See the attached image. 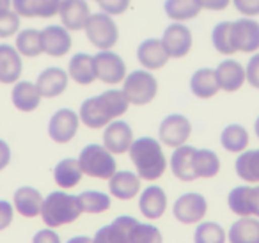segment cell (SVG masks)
Wrapping results in <instances>:
<instances>
[{
    "label": "cell",
    "instance_id": "cell-48",
    "mask_svg": "<svg viewBox=\"0 0 259 243\" xmlns=\"http://www.w3.org/2000/svg\"><path fill=\"white\" fill-rule=\"evenodd\" d=\"M32 243H61V238L54 229H41L34 234Z\"/></svg>",
    "mask_w": 259,
    "mask_h": 243
},
{
    "label": "cell",
    "instance_id": "cell-28",
    "mask_svg": "<svg viewBox=\"0 0 259 243\" xmlns=\"http://www.w3.org/2000/svg\"><path fill=\"white\" fill-rule=\"evenodd\" d=\"M229 243H259V220L241 217L229 229Z\"/></svg>",
    "mask_w": 259,
    "mask_h": 243
},
{
    "label": "cell",
    "instance_id": "cell-39",
    "mask_svg": "<svg viewBox=\"0 0 259 243\" xmlns=\"http://www.w3.org/2000/svg\"><path fill=\"white\" fill-rule=\"evenodd\" d=\"M248 192L250 186H236L229 192L227 197V204L233 213L238 217H250V210H248Z\"/></svg>",
    "mask_w": 259,
    "mask_h": 243
},
{
    "label": "cell",
    "instance_id": "cell-45",
    "mask_svg": "<svg viewBox=\"0 0 259 243\" xmlns=\"http://www.w3.org/2000/svg\"><path fill=\"white\" fill-rule=\"evenodd\" d=\"M245 76H247V82L252 87L259 89V54L252 55L250 61L247 62V68H245Z\"/></svg>",
    "mask_w": 259,
    "mask_h": 243
},
{
    "label": "cell",
    "instance_id": "cell-51",
    "mask_svg": "<svg viewBox=\"0 0 259 243\" xmlns=\"http://www.w3.org/2000/svg\"><path fill=\"white\" fill-rule=\"evenodd\" d=\"M11 161V147L6 140L0 139V171L6 169Z\"/></svg>",
    "mask_w": 259,
    "mask_h": 243
},
{
    "label": "cell",
    "instance_id": "cell-49",
    "mask_svg": "<svg viewBox=\"0 0 259 243\" xmlns=\"http://www.w3.org/2000/svg\"><path fill=\"white\" fill-rule=\"evenodd\" d=\"M201 9H208V11H224L229 6L231 0H195Z\"/></svg>",
    "mask_w": 259,
    "mask_h": 243
},
{
    "label": "cell",
    "instance_id": "cell-22",
    "mask_svg": "<svg viewBox=\"0 0 259 243\" xmlns=\"http://www.w3.org/2000/svg\"><path fill=\"white\" fill-rule=\"evenodd\" d=\"M139 208H141V213L149 220H156V218L162 217L167 210V195L163 192V188H160L156 185L148 186L141 193Z\"/></svg>",
    "mask_w": 259,
    "mask_h": 243
},
{
    "label": "cell",
    "instance_id": "cell-46",
    "mask_svg": "<svg viewBox=\"0 0 259 243\" xmlns=\"http://www.w3.org/2000/svg\"><path fill=\"white\" fill-rule=\"evenodd\" d=\"M233 4L236 11H240L247 18L259 15V0H233Z\"/></svg>",
    "mask_w": 259,
    "mask_h": 243
},
{
    "label": "cell",
    "instance_id": "cell-15",
    "mask_svg": "<svg viewBox=\"0 0 259 243\" xmlns=\"http://www.w3.org/2000/svg\"><path fill=\"white\" fill-rule=\"evenodd\" d=\"M61 22L69 32H76L85 27L87 20L91 16V9L87 6V0H62L59 9Z\"/></svg>",
    "mask_w": 259,
    "mask_h": 243
},
{
    "label": "cell",
    "instance_id": "cell-44",
    "mask_svg": "<svg viewBox=\"0 0 259 243\" xmlns=\"http://www.w3.org/2000/svg\"><path fill=\"white\" fill-rule=\"evenodd\" d=\"M62 0H39L37 4V18H52L59 15Z\"/></svg>",
    "mask_w": 259,
    "mask_h": 243
},
{
    "label": "cell",
    "instance_id": "cell-21",
    "mask_svg": "<svg viewBox=\"0 0 259 243\" xmlns=\"http://www.w3.org/2000/svg\"><path fill=\"white\" fill-rule=\"evenodd\" d=\"M22 55L11 45H0V82L16 84L22 75Z\"/></svg>",
    "mask_w": 259,
    "mask_h": 243
},
{
    "label": "cell",
    "instance_id": "cell-33",
    "mask_svg": "<svg viewBox=\"0 0 259 243\" xmlns=\"http://www.w3.org/2000/svg\"><path fill=\"white\" fill-rule=\"evenodd\" d=\"M220 144L229 153H241L248 146V132L240 125H229L220 135Z\"/></svg>",
    "mask_w": 259,
    "mask_h": 243
},
{
    "label": "cell",
    "instance_id": "cell-14",
    "mask_svg": "<svg viewBox=\"0 0 259 243\" xmlns=\"http://www.w3.org/2000/svg\"><path fill=\"white\" fill-rule=\"evenodd\" d=\"M134 144V132L128 123L124 121H110L103 133V146L112 154H122L130 151Z\"/></svg>",
    "mask_w": 259,
    "mask_h": 243
},
{
    "label": "cell",
    "instance_id": "cell-7",
    "mask_svg": "<svg viewBox=\"0 0 259 243\" xmlns=\"http://www.w3.org/2000/svg\"><path fill=\"white\" fill-rule=\"evenodd\" d=\"M192 133V125L185 115L170 114L160 123L158 139L169 147H180L188 140Z\"/></svg>",
    "mask_w": 259,
    "mask_h": 243
},
{
    "label": "cell",
    "instance_id": "cell-41",
    "mask_svg": "<svg viewBox=\"0 0 259 243\" xmlns=\"http://www.w3.org/2000/svg\"><path fill=\"white\" fill-rule=\"evenodd\" d=\"M20 29V15L15 9L0 11V37L15 36Z\"/></svg>",
    "mask_w": 259,
    "mask_h": 243
},
{
    "label": "cell",
    "instance_id": "cell-3",
    "mask_svg": "<svg viewBox=\"0 0 259 243\" xmlns=\"http://www.w3.org/2000/svg\"><path fill=\"white\" fill-rule=\"evenodd\" d=\"M78 164L83 174L98 179H110L117 171L114 154L100 144H89L83 147L78 156Z\"/></svg>",
    "mask_w": 259,
    "mask_h": 243
},
{
    "label": "cell",
    "instance_id": "cell-34",
    "mask_svg": "<svg viewBox=\"0 0 259 243\" xmlns=\"http://www.w3.org/2000/svg\"><path fill=\"white\" fill-rule=\"evenodd\" d=\"M16 50L20 55L25 57H37L43 54V45H41V30L37 29H25L16 36Z\"/></svg>",
    "mask_w": 259,
    "mask_h": 243
},
{
    "label": "cell",
    "instance_id": "cell-36",
    "mask_svg": "<svg viewBox=\"0 0 259 243\" xmlns=\"http://www.w3.org/2000/svg\"><path fill=\"white\" fill-rule=\"evenodd\" d=\"M80 206H82L83 213H103L110 208V197L103 192H98V190H85L78 195Z\"/></svg>",
    "mask_w": 259,
    "mask_h": 243
},
{
    "label": "cell",
    "instance_id": "cell-27",
    "mask_svg": "<svg viewBox=\"0 0 259 243\" xmlns=\"http://www.w3.org/2000/svg\"><path fill=\"white\" fill-rule=\"evenodd\" d=\"M190 91L194 93V96L201 98V100H208V98L215 96L220 91L215 69L211 68L197 69L190 78Z\"/></svg>",
    "mask_w": 259,
    "mask_h": 243
},
{
    "label": "cell",
    "instance_id": "cell-9",
    "mask_svg": "<svg viewBox=\"0 0 259 243\" xmlns=\"http://www.w3.org/2000/svg\"><path fill=\"white\" fill-rule=\"evenodd\" d=\"M80 117L71 108H61L50 117L48 123V135L54 142L68 144L78 132Z\"/></svg>",
    "mask_w": 259,
    "mask_h": 243
},
{
    "label": "cell",
    "instance_id": "cell-13",
    "mask_svg": "<svg viewBox=\"0 0 259 243\" xmlns=\"http://www.w3.org/2000/svg\"><path fill=\"white\" fill-rule=\"evenodd\" d=\"M43 54L50 57H62L71 50V34L64 25H48L41 30Z\"/></svg>",
    "mask_w": 259,
    "mask_h": 243
},
{
    "label": "cell",
    "instance_id": "cell-37",
    "mask_svg": "<svg viewBox=\"0 0 259 243\" xmlns=\"http://www.w3.org/2000/svg\"><path fill=\"white\" fill-rule=\"evenodd\" d=\"M195 243H226V231L217 222H202L194 232Z\"/></svg>",
    "mask_w": 259,
    "mask_h": 243
},
{
    "label": "cell",
    "instance_id": "cell-12",
    "mask_svg": "<svg viewBox=\"0 0 259 243\" xmlns=\"http://www.w3.org/2000/svg\"><path fill=\"white\" fill-rule=\"evenodd\" d=\"M233 43L236 52L254 54L259 50V23L252 18L233 22Z\"/></svg>",
    "mask_w": 259,
    "mask_h": 243
},
{
    "label": "cell",
    "instance_id": "cell-5",
    "mask_svg": "<svg viewBox=\"0 0 259 243\" xmlns=\"http://www.w3.org/2000/svg\"><path fill=\"white\" fill-rule=\"evenodd\" d=\"M83 30H85L87 39L100 50H110L112 47H115L119 39L117 25L112 20V16L103 11L91 13Z\"/></svg>",
    "mask_w": 259,
    "mask_h": 243
},
{
    "label": "cell",
    "instance_id": "cell-32",
    "mask_svg": "<svg viewBox=\"0 0 259 243\" xmlns=\"http://www.w3.org/2000/svg\"><path fill=\"white\" fill-rule=\"evenodd\" d=\"M220 171V160L211 149H195L194 172L197 178H215Z\"/></svg>",
    "mask_w": 259,
    "mask_h": 243
},
{
    "label": "cell",
    "instance_id": "cell-40",
    "mask_svg": "<svg viewBox=\"0 0 259 243\" xmlns=\"http://www.w3.org/2000/svg\"><path fill=\"white\" fill-rule=\"evenodd\" d=\"M101 96H103L105 101L108 103V107H110L114 117H121V115L128 110L130 101H128V98H126V94L122 93V91L108 89V91H105V93H101Z\"/></svg>",
    "mask_w": 259,
    "mask_h": 243
},
{
    "label": "cell",
    "instance_id": "cell-31",
    "mask_svg": "<svg viewBox=\"0 0 259 243\" xmlns=\"http://www.w3.org/2000/svg\"><path fill=\"white\" fill-rule=\"evenodd\" d=\"M163 11L172 22H188L201 13V8L195 0H165Z\"/></svg>",
    "mask_w": 259,
    "mask_h": 243
},
{
    "label": "cell",
    "instance_id": "cell-52",
    "mask_svg": "<svg viewBox=\"0 0 259 243\" xmlns=\"http://www.w3.org/2000/svg\"><path fill=\"white\" fill-rule=\"evenodd\" d=\"M68 243H94V241L89 236H75V238L68 239Z\"/></svg>",
    "mask_w": 259,
    "mask_h": 243
},
{
    "label": "cell",
    "instance_id": "cell-42",
    "mask_svg": "<svg viewBox=\"0 0 259 243\" xmlns=\"http://www.w3.org/2000/svg\"><path fill=\"white\" fill-rule=\"evenodd\" d=\"M37 4L39 0H11V6L23 18H37Z\"/></svg>",
    "mask_w": 259,
    "mask_h": 243
},
{
    "label": "cell",
    "instance_id": "cell-2",
    "mask_svg": "<svg viewBox=\"0 0 259 243\" xmlns=\"http://www.w3.org/2000/svg\"><path fill=\"white\" fill-rule=\"evenodd\" d=\"M78 195H69L66 192H52L45 197L43 208H41V217L48 227H59L75 222L82 215Z\"/></svg>",
    "mask_w": 259,
    "mask_h": 243
},
{
    "label": "cell",
    "instance_id": "cell-24",
    "mask_svg": "<svg viewBox=\"0 0 259 243\" xmlns=\"http://www.w3.org/2000/svg\"><path fill=\"white\" fill-rule=\"evenodd\" d=\"M15 208L22 217L34 218L41 215V208H43V195L39 190L32 188V186H22L15 192Z\"/></svg>",
    "mask_w": 259,
    "mask_h": 243
},
{
    "label": "cell",
    "instance_id": "cell-16",
    "mask_svg": "<svg viewBox=\"0 0 259 243\" xmlns=\"http://www.w3.org/2000/svg\"><path fill=\"white\" fill-rule=\"evenodd\" d=\"M137 59L144 69H160L167 64L169 61V54H167L165 47H163L162 39H146L139 45L137 48Z\"/></svg>",
    "mask_w": 259,
    "mask_h": 243
},
{
    "label": "cell",
    "instance_id": "cell-54",
    "mask_svg": "<svg viewBox=\"0 0 259 243\" xmlns=\"http://www.w3.org/2000/svg\"><path fill=\"white\" fill-rule=\"evenodd\" d=\"M254 132H255V135H257V139H259V117L255 119V125H254Z\"/></svg>",
    "mask_w": 259,
    "mask_h": 243
},
{
    "label": "cell",
    "instance_id": "cell-20",
    "mask_svg": "<svg viewBox=\"0 0 259 243\" xmlns=\"http://www.w3.org/2000/svg\"><path fill=\"white\" fill-rule=\"evenodd\" d=\"M108 190L117 199L130 200L141 192V178L130 171H115L108 179Z\"/></svg>",
    "mask_w": 259,
    "mask_h": 243
},
{
    "label": "cell",
    "instance_id": "cell-19",
    "mask_svg": "<svg viewBox=\"0 0 259 243\" xmlns=\"http://www.w3.org/2000/svg\"><path fill=\"white\" fill-rule=\"evenodd\" d=\"M68 80H69V75L64 69L52 66V68H47L45 71L39 73L36 86L43 98H55V96H61L66 91Z\"/></svg>",
    "mask_w": 259,
    "mask_h": 243
},
{
    "label": "cell",
    "instance_id": "cell-30",
    "mask_svg": "<svg viewBox=\"0 0 259 243\" xmlns=\"http://www.w3.org/2000/svg\"><path fill=\"white\" fill-rule=\"evenodd\" d=\"M236 169L238 178L248 183H259V149L241 151L240 156L236 158Z\"/></svg>",
    "mask_w": 259,
    "mask_h": 243
},
{
    "label": "cell",
    "instance_id": "cell-29",
    "mask_svg": "<svg viewBox=\"0 0 259 243\" xmlns=\"http://www.w3.org/2000/svg\"><path fill=\"white\" fill-rule=\"evenodd\" d=\"M82 169H80L78 160L75 158H64L54 169V179L61 188H73L82 179Z\"/></svg>",
    "mask_w": 259,
    "mask_h": 243
},
{
    "label": "cell",
    "instance_id": "cell-23",
    "mask_svg": "<svg viewBox=\"0 0 259 243\" xmlns=\"http://www.w3.org/2000/svg\"><path fill=\"white\" fill-rule=\"evenodd\" d=\"M41 93L36 84L32 82H16L11 91V101L20 112H32L39 107L41 103Z\"/></svg>",
    "mask_w": 259,
    "mask_h": 243
},
{
    "label": "cell",
    "instance_id": "cell-38",
    "mask_svg": "<svg viewBox=\"0 0 259 243\" xmlns=\"http://www.w3.org/2000/svg\"><path fill=\"white\" fill-rule=\"evenodd\" d=\"M130 243H162V232L155 225L137 220L130 231Z\"/></svg>",
    "mask_w": 259,
    "mask_h": 243
},
{
    "label": "cell",
    "instance_id": "cell-6",
    "mask_svg": "<svg viewBox=\"0 0 259 243\" xmlns=\"http://www.w3.org/2000/svg\"><path fill=\"white\" fill-rule=\"evenodd\" d=\"M96 78L103 84H119L126 76V64L115 52L100 50L94 55Z\"/></svg>",
    "mask_w": 259,
    "mask_h": 243
},
{
    "label": "cell",
    "instance_id": "cell-53",
    "mask_svg": "<svg viewBox=\"0 0 259 243\" xmlns=\"http://www.w3.org/2000/svg\"><path fill=\"white\" fill-rule=\"evenodd\" d=\"M11 9V0H0V11Z\"/></svg>",
    "mask_w": 259,
    "mask_h": 243
},
{
    "label": "cell",
    "instance_id": "cell-26",
    "mask_svg": "<svg viewBox=\"0 0 259 243\" xmlns=\"http://www.w3.org/2000/svg\"><path fill=\"white\" fill-rule=\"evenodd\" d=\"M68 75L73 82L80 86H89L96 80V69H94V57L89 54H75L69 61Z\"/></svg>",
    "mask_w": 259,
    "mask_h": 243
},
{
    "label": "cell",
    "instance_id": "cell-10",
    "mask_svg": "<svg viewBox=\"0 0 259 243\" xmlns=\"http://www.w3.org/2000/svg\"><path fill=\"white\" fill-rule=\"evenodd\" d=\"M78 117L87 128H93V130L103 128V126H107L108 123L115 119L110 107H108V103L105 101V98L101 94L100 96L87 98L83 101L82 107H80Z\"/></svg>",
    "mask_w": 259,
    "mask_h": 243
},
{
    "label": "cell",
    "instance_id": "cell-11",
    "mask_svg": "<svg viewBox=\"0 0 259 243\" xmlns=\"http://www.w3.org/2000/svg\"><path fill=\"white\" fill-rule=\"evenodd\" d=\"M162 43L165 47L169 57L181 59L190 52L192 48V30L181 22H174L163 30Z\"/></svg>",
    "mask_w": 259,
    "mask_h": 243
},
{
    "label": "cell",
    "instance_id": "cell-35",
    "mask_svg": "<svg viewBox=\"0 0 259 243\" xmlns=\"http://www.w3.org/2000/svg\"><path fill=\"white\" fill-rule=\"evenodd\" d=\"M211 43L215 47V50L219 54L231 55L236 52L233 43V23L231 22H220L219 25H215L211 32Z\"/></svg>",
    "mask_w": 259,
    "mask_h": 243
},
{
    "label": "cell",
    "instance_id": "cell-47",
    "mask_svg": "<svg viewBox=\"0 0 259 243\" xmlns=\"http://www.w3.org/2000/svg\"><path fill=\"white\" fill-rule=\"evenodd\" d=\"M13 215H15V206H11L8 200H0V231L11 225Z\"/></svg>",
    "mask_w": 259,
    "mask_h": 243
},
{
    "label": "cell",
    "instance_id": "cell-43",
    "mask_svg": "<svg viewBox=\"0 0 259 243\" xmlns=\"http://www.w3.org/2000/svg\"><path fill=\"white\" fill-rule=\"evenodd\" d=\"M103 13L110 16H119L130 8V0H96Z\"/></svg>",
    "mask_w": 259,
    "mask_h": 243
},
{
    "label": "cell",
    "instance_id": "cell-17",
    "mask_svg": "<svg viewBox=\"0 0 259 243\" xmlns=\"http://www.w3.org/2000/svg\"><path fill=\"white\" fill-rule=\"evenodd\" d=\"M215 75L219 87L222 91H226V93H234V91H238L247 82L245 68L238 61H233V59L220 62L219 68L215 69Z\"/></svg>",
    "mask_w": 259,
    "mask_h": 243
},
{
    "label": "cell",
    "instance_id": "cell-18",
    "mask_svg": "<svg viewBox=\"0 0 259 243\" xmlns=\"http://www.w3.org/2000/svg\"><path fill=\"white\" fill-rule=\"evenodd\" d=\"M137 218L134 217H117L112 224L101 227L94 234V243H130V231L134 227Z\"/></svg>",
    "mask_w": 259,
    "mask_h": 243
},
{
    "label": "cell",
    "instance_id": "cell-1",
    "mask_svg": "<svg viewBox=\"0 0 259 243\" xmlns=\"http://www.w3.org/2000/svg\"><path fill=\"white\" fill-rule=\"evenodd\" d=\"M130 158L137 169L139 178L146 181H155L162 178L167 169V160L162 146L158 140L151 137H141L134 140V144L130 146Z\"/></svg>",
    "mask_w": 259,
    "mask_h": 243
},
{
    "label": "cell",
    "instance_id": "cell-50",
    "mask_svg": "<svg viewBox=\"0 0 259 243\" xmlns=\"http://www.w3.org/2000/svg\"><path fill=\"white\" fill-rule=\"evenodd\" d=\"M248 210H250V215H255L259 218V185L250 186V192H248Z\"/></svg>",
    "mask_w": 259,
    "mask_h": 243
},
{
    "label": "cell",
    "instance_id": "cell-8",
    "mask_svg": "<svg viewBox=\"0 0 259 243\" xmlns=\"http://www.w3.org/2000/svg\"><path fill=\"white\" fill-rule=\"evenodd\" d=\"M206 211H208V202H206L204 195L195 192L183 193L174 202L172 208L174 217L181 224H197V222H201L204 218Z\"/></svg>",
    "mask_w": 259,
    "mask_h": 243
},
{
    "label": "cell",
    "instance_id": "cell-25",
    "mask_svg": "<svg viewBox=\"0 0 259 243\" xmlns=\"http://www.w3.org/2000/svg\"><path fill=\"white\" fill-rule=\"evenodd\" d=\"M194 153L195 147L185 146V144L174 149L172 156H170V169H172V174L180 181H194V179H197V176L194 172Z\"/></svg>",
    "mask_w": 259,
    "mask_h": 243
},
{
    "label": "cell",
    "instance_id": "cell-4",
    "mask_svg": "<svg viewBox=\"0 0 259 243\" xmlns=\"http://www.w3.org/2000/svg\"><path fill=\"white\" fill-rule=\"evenodd\" d=\"M122 93L132 105H148L158 93V82L148 69H135L122 80Z\"/></svg>",
    "mask_w": 259,
    "mask_h": 243
}]
</instances>
